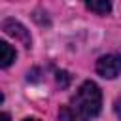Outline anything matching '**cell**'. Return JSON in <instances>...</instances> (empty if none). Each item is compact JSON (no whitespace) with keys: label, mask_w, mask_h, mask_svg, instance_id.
I'll list each match as a JSON object with an SVG mask.
<instances>
[{"label":"cell","mask_w":121,"mask_h":121,"mask_svg":"<svg viewBox=\"0 0 121 121\" xmlns=\"http://www.w3.org/2000/svg\"><path fill=\"white\" fill-rule=\"evenodd\" d=\"M68 108L81 121H89V119L96 117L102 108V93H100L98 85L95 81H85L72 96Z\"/></svg>","instance_id":"1"},{"label":"cell","mask_w":121,"mask_h":121,"mask_svg":"<svg viewBox=\"0 0 121 121\" xmlns=\"http://www.w3.org/2000/svg\"><path fill=\"white\" fill-rule=\"evenodd\" d=\"M96 72L106 78L113 79L121 74V55H104L96 60Z\"/></svg>","instance_id":"2"},{"label":"cell","mask_w":121,"mask_h":121,"mask_svg":"<svg viewBox=\"0 0 121 121\" xmlns=\"http://www.w3.org/2000/svg\"><path fill=\"white\" fill-rule=\"evenodd\" d=\"M2 28H4L9 36H13L15 40H19L25 47H30V34H28V30H26L19 21H15V19H6V21L2 23Z\"/></svg>","instance_id":"3"},{"label":"cell","mask_w":121,"mask_h":121,"mask_svg":"<svg viewBox=\"0 0 121 121\" xmlns=\"http://www.w3.org/2000/svg\"><path fill=\"white\" fill-rule=\"evenodd\" d=\"M83 4L98 15H108L112 11V0H83Z\"/></svg>","instance_id":"4"},{"label":"cell","mask_w":121,"mask_h":121,"mask_svg":"<svg viewBox=\"0 0 121 121\" xmlns=\"http://www.w3.org/2000/svg\"><path fill=\"white\" fill-rule=\"evenodd\" d=\"M13 60H15V49L9 43H6V42L0 40V68L9 66Z\"/></svg>","instance_id":"5"},{"label":"cell","mask_w":121,"mask_h":121,"mask_svg":"<svg viewBox=\"0 0 121 121\" xmlns=\"http://www.w3.org/2000/svg\"><path fill=\"white\" fill-rule=\"evenodd\" d=\"M59 119H60V121H81V119H79L68 106H62V108H60V112H59Z\"/></svg>","instance_id":"6"},{"label":"cell","mask_w":121,"mask_h":121,"mask_svg":"<svg viewBox=\"0 0 121 121\" xmlns=\"http://www.w3.org/2000/svg\"><path fill=\"white\" fill-rule=\"evenodd\" d=\"M113 112H115V115L121 119V96H119V98L113 102Z\"/></svg>","instance_id":"7"},{"label":"cell","mask_w":121,"mask_h":121,"mask_svg":"<svg viewBox=\"0 0 121 121\" xmlns=\"http://www.w3.org/2000/svg\"><path fill=\"white\" fill-rule=\"evenodd\" d=\"M0 121H11L8 113H0Z\"/></svg>","instance_id":"8"},{"label":"cell","mask_w":121,"mask_h":121,"mask_svg":"<svg viewBox=\"0 0 121 121\" xmlns=\"http://www.w3.org/2000/svg\"><path fill=\"white\" fill-rule=\"evenodd\" d=\"M25 121H40V119H36V117H26Z\"/></svg>","instance_id":"9"},{"label":"cell","mask_w":121,"mask_h":121,"mask_svg":"<svg viewBox=\"0 0 121 121\" xmlns=\"http://www.w3.org/2000/svg\"><path fill=\"white\" fill-rule=\"evenodd\" d=\"M0 102H2V93H0Z\"/></svg>","instance_id":"10"}]
</instances>
